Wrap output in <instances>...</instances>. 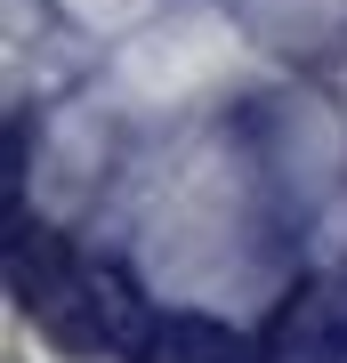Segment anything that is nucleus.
Returning a JSON list of instances; mask_svg holds the SVG:
<instances>
[{"label":"nucleus","mask_w":347,"mask_h":363,"mask_svg":"<svg viewBox=\"0 0 347 363\" xmlns=\"http://www.w3.org/2000/svg\"><path fill=\"white\" fill-rule=\"evenodd\" d=\"M154 363H243V339L219 331V323H202V315H178V323H162Z\"/></svg>","instance_id":"nucleus-1"},{"label":"nucleus","mask_w":347,"mask_h":363,"mask_svg":"<svg viewBox=\"0 0 347 363\" xmlns=\"http://www.w3.org/2000/svg\"><path fill=\"white\" fill-rule=\"evenodd\" d=\"M9 274H16V291L33 298H57V283H65V250H57V234H40V250H33V234H16V250H9Z\"/></svg>","instance_id":"nucleus-2"}]
</instances>
